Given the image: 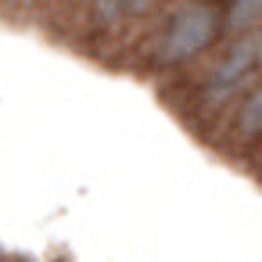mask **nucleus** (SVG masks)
Segmentation results:
<instances>
[{
  "label": "nucleus",
  "mask_w": 262,
  "mask_h": 262,
  "mask_svg": "<svg viewBox=\"0 0 262 262\" xmlns=\"http://www.w3.org/2000/svg\"><path fill=\"white\" fill-rule=\"evenodd\" d=\"M244 162H248V165H251V169L258 172V180H262V140H258V144L251 147V155H244Z\"/></svg>",
  "instance_id": "nucleus-5"
},
{
  "label": "nucleus",
  "mask_w": 262,
  "mask_h": 262,
  "mask_svg": "<svg viewBox=\"0 0 262 262\" xmlns=\"http://www.w3.org/2000/svg\"><path fill=\"white\" fill-rule=\"evenodd\" d=\"M223 33V4H187L169 11V26L151 43V65L155 69H176L198 54H205Z\"/></svg>",
  "instance_id": "nucleus-1"
},
{
  "label": "nucleus",
  "mask_w": 262,
  "mask_h": 262,
  "mask_svg": "<svg viewBox=\"0 0 262 262\" xmlns=\"http://www.w3.org/2000/svg\"><path fill=\"white\" fill-rule=\"evenodd\" d=\"M262 29V0H223V40Z\"/></svg>",
  "instance_id": "nucleus-4"
},
{
  "label": "nucleus",
  "mask_w": 262,
  "mask_h": 262,
  "mask_svg": "<svg viewBox=\"0 0 262 262\" xmlns=\"http://www.w3.org/2000/svg\"><path fill=\"white\" fill-rule=\"evenodd\" d=\"M158 4V0H94L90 4V22L104 33L126 26V22H137L144 18L151 8Z\"/></svg>",
  "instance_id": "nucleus-3"
},
{
  "label": "nucleus",
  "mask_w": 262,
  "mask_h": 262,
  "mask_svg": "<svg viewBox=\"0 0 262 262\" xmlns=\"http://www.w3.org/2000/svg\"><path fill=\"white\" fill-rule=\"evenodd\" d=\"M223 126L208 137L223 155H241L251 151L262 140V79H255L226 112H223Z\"/></svg>",
  "instance_id": "nucleus-2"
}]
</instances>
